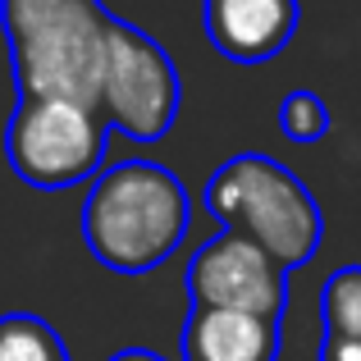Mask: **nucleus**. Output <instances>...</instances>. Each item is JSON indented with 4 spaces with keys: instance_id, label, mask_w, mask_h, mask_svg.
I'll return each instance as SVG.
<instances>
[{
    "instance_id": "nucleus-1",
    "label": "nucleus",
    "mask_w": 361,
    "mask_h": 361,
    "mask_svg": "<svg viewBox=\"0 0 361 361\" xmlns=\"http://www.w3.org/2000/svg\"><path fill=\"white\" fill-rule=\"evenodd\" d=\"M110 9L97 0H0L18 97L101 106Z\"/></svg>"
},
{
    "instance_id": "nucleus-2",
    "label": "nucleus",
    "mask_w": 361,
    "mask_h": 361,
    "mask_svg": "<svg viewBox=\"0 0 361 361\" xmlns=\"http://www.w3.org/2000/svg\"><path fill=\"white\" fill-rule=\"evenodd\" d=\"M192 202L174 169L156 160H119L101 169L82 206V243L106 270L147 274L178 252Z\"/></svg>"
},
{
    "instance_id": "nucleus-3",
    "label": "nucleus",
    "mask_w": 361,
    "mask_h": 361,
    "mask_svg": "<svg viewBox=\"0 0 361 361\" xmlns=\"http://www.w3.org/2000/svg\"><path fill=\"white\" fill-rule=\"evenodd\" d=\"M202 202L224 229L265 247L283 270H302L316 256L320 233H325V215H320L311 188L288 165L261 156V151L229 156L206 178Z\"/></svg>"
},
{
    "instance_id": "nucleus-4",
    "label": "nucleus",
    "mask_w": 361,
    "mask_h": 361,
    "mask_svg": "<svg viewBox=\"0 0 361 361\" xmlns=\"http://www.w3.org/2000/svg\"><path fill=\"white\" fill-rule=\"evenodd\" d=\"M106 119L73 101L18 97L5 128L9 169L37 192H64L101 174L106 160Z\"/></svg>"
},
{
    "instance_id": "nucleus-5",
    "label": "nucleus",
    "mask_w": 361,
    "mask_h": 361,
    "mask_svg": "<svg viewBox=\"0 0 361 361\" xmlns=\"http://www.w3.org/2000/svg\"><path fill=\"white\" fill-rule=\"evenodd\" d=\"M178 101H183V82L169 51L128 18H110L106 82L97 106L106 128L133 142H160L178 119Z\"/></svg>"
},
{
    "instance_id": "nucleus-6",
    "label": "nucleus",
    "mask_w": 361,
    "mask_h": 361,
    "mask_svg": "<svg viewBox=\"0 0 361 361\" xmlns=\"http://www.w3.org/2000/svg\"><path fill=\"white\" fill-rule=\"evenodd\" d=\"M188 298H192V307L279 320L283 302H288V270L265 247L224 229L197 247L188 261Z\"/></svg>"
},
{
    "instance_id": "nucleus-7",
    "label": "nucleus",
    "mask_w": 361,
    "mask_h": 361,
    "mask_svg": "<svg viewBox=\"0 0 361 361\" xmlns=\"http://www.w3.org/2000/svg\"><path fill=\"white\" fill-rule=\"evenodd\" d=\"M206 37L233 64H265L298 37L302 0H202Z\"/></svg>"
},
{
    "instance_id": "nucleus-8",
    "label": "nucleus",
    "mask_w": 361,
    "mask_h": 361,
    "mask_svg": "<svg viewBox=\"0 0 361 361\" xmlns=\"http://www.w3.org/2000/svg\"><path fill=\"white\" fill-rule=\"evenodd\" d=\"M178 343L183 361H279V320L192 307Z\"/></svg>"
},
{
    "instance_id": "nucleus-9",
    "label": "nucleus",
    "mask_w": 361,
    "mask_h": 361,
    "mask_svg": "<svg viewBox=\"0 0 361 361\" xmlns=\"http://www.w3.org/2000/svg\"><path fill=\"white\" fill-rule=\"evenodd\" d=\"M0 361H69V348L51 320L32 311H9L0 316Z\"/></svg>"
},
{
    "instance_id": "nucleus-10",
    "label": "nucleus",
    "mask_w": 361,
    "mask_h": 361,
    "mask_svg": "<svg viewBox=\"0 0 361 361\" xmlns=\"http://www.w3.org/2000/svg\"><path fill=\"white\" fill-rule=\"evenodd\" d=\"M320 329L329 338H361V265H343L320 288Z\"/></svg>"
},
{
    "instance_id": "nucleus-11",
    "label": "nucleus",
    "mask_w": 361,
    "mask_h": 361,
    "mask_svg": "<svg viewBox=\"0 0 361 361\" xmlns=\"http://www.w3.org/2000/svg\"><path fill=\"white\" fill-rule=\"evenodd\" d=\"M279 133L288 142H320L329 133V106L320 92H288L279 101Z\"/></svg>"
},
{
    "instance_id": "nucleus-12",
    "label": "nucleus",
    "mask_w": 361,
    "mask_h": 361,
    "mask_svg": "<svg viewBox=\"0 0 361 361\" xmlns=\"http://www.w3.org/2000/svg\"><path fill=\"white\" fill-rule=\"evenodd\" d=\"M316 361H361V338H320Z\"/></svg>"
},
{
    "instance_id": "nucleus-13",
    "label": "nucleus",
    "mask_w": 361,
    "mask_h": 361,
    "mask_svg": "<svg viewBox=\"0 0 361 361\" xmlns=\"http://www.w3.org/2000/svg\"><path fill=\"white\" fill-rule=\"evenodd\" d=\"M110 361H169V357L151 353V348H123V353H115Z\"/></svg>"
}]
</instances>
